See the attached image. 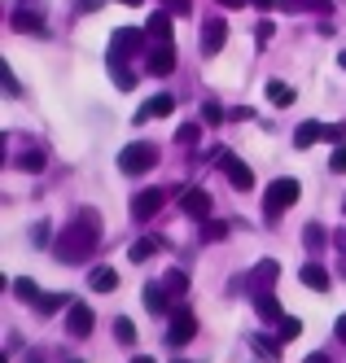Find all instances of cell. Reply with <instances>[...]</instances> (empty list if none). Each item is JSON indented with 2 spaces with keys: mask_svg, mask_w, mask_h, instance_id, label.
<instances>
[{
  "mask_svg": "<svg viewBox=\"0 0 346 363\" xmlns=\"http://www.w3.org/2000/svg\"><path fill=\"white\" fill-rule=\"evenodd\" d=\"M96 241H101V219H96V211L88 206V211H79L70 219V228L53 241V254H57V263H88L96 254Z\"/></svg>",
  "mask_w": 346,
  "mask_h": 363,
  "instance_id": "6da1fadb",
  "label": "cell"
},
{
  "mask_svg": "<svg viewBox=\"0 0 346 363\" xmlns=\"http://www.w3.org/2000/svg\"><path fill=\"white\" fill-rule=\"evenodd\" d=\"M298 193H303V189H298V179H289V175L277 179V184L267 189V197H263V219H267V223H277V219L289 211V206L298 201Z\"/></svg>",
  "mask_w": 346,
  "mask_h": 363,
  "instance_id": "7a4b0ae2",
  "label": "cell"
},
{
  "mask_svg": "<svg viewBox=\"0 0 346 363\" xmlns=\"http://www.w3.org/2000/svg\"><path fill=\"white\" fill-rule=\"evenodd\" d=\"M158 167V149L150 140H140V145H128L118 153V171L123 175H145V171H154Z\"/></svg>",
  "mask_w": 346,
  "mask_h": 363,
  "instance_id": "3957f363",
  "label": "cell"
},
{
  "mask_svg": "<svg viewBox=\"0 0 346 363\" xmlns=\"http://www.w3.org/2000/svg\"><path fill=\"white\" fill-rule=\"evenodd\" d=\"M145 35H150V31H136V27H118V31H114V40H110V53H106V62H110V66H123V57L140 53Z\"/></svg>",
  "mask_w": 346,
  "mask_h": 363,
  "instance_id": "277c9868",
  "label": "cell"
},
{
  "mask_svg": "<svg viewBox=\"0 0 346 363\" xmlns=\"http://www.w3.org/2000/svg\"><path fill=\"white\" fill-rule=\"evenodd\" d=\"M219 171L228 175V184H233L237 193H250V189H255V171L245 167L237 153H219Z\"/></svg>",
  "mask_w": 346,
  "mask_h": 363,
  "instance_id": "5b68a950",
  "label": "cell"
},
{
  "mask_svg": "<svg viewBox=\"0 0 346 363\" xmlns=\"http://www.w3.org/2000/svg\"><path fill=\"white\" fill-rule=\"evenodd\" d=\"M193 337H197V315H193V311H176L171 324H167V342L171 346H189Z\"/></svg>",
  "mask_w": 346,
  "mask_h": 363,
  "instance_id": "8992f818",
  "label": "cell"
},
{
  "mask_svg": "<svg viewBox=\"0 0 346 363\" xmlns=\"http://www.w3.org/2000/svg\"><path fill=\"white\" fill-rule=\"evenodd\" d=\"M92 324H96V315H92L88 302H70L66 306V328H70V337H88Z\"/></svg>",
  "mask_w": 346,
  "mask_h": 363,
  "instance_id": "52a82bcc",
  "label": "cell"
},
{
  "mask_svg": "<svg viewBox=\"0 0 346 363\" xmlns=\"http://www.w3.org/2000/svg\"><path fill=\"white\" fill-rule=\"evenodd\" d=\"M145 70L150 74H171L176 70V44H154L150 53H145Z\"/></svg>",
  "mask_w": 346,
  "mask_h": 363,
  "instance_id": "ba28073f",
  "label": "cell"
},
{
  "mask_svg": "<svg viewBox=\"0 0 346 363\" xmlns=\"http://www.w3.org/2000/svg\"><path fill=\"white\" fill-rule=\"evenodd\" d=\"M167 206V193L162 189H145L140 197H132V219H154Z\"/></svg>",
  "mask_w": 346,
  "mask_h": 363,
  "instance_id": "9c48e42d",
  "label": "cell"
},
{
  "mask_svg": "<svg viewBox=\"0 0 346 363\" xmlns=\"http://www.w3.org/2000/svg\"><path fill=\"white\" fill-rule=\"evenodd\" d=\"M224 40H228V22H224V18H211L206 27H202V53L215 57L219 48H224Z\"/></svg>",
  "mask_w": 346,
  "mask_h": 363,
  "instance_id": "30bf717a",
  "label": "cell"
},
{
  "mask_svg": "<svg viewBox=\"0 0 346 363\" xmlns=\"http://www.w3.org/2000/svg\"><path fill=\"white\" fill-rule=\"evenodd\" d=\"M180 211L193 215V219H211V193H206V189H189V193L180 197Z\"/></svg>",
  "mask_w": 346,
  "mask_h": 363,
  "instance_id": "8fae6325",
  "label": "cell"
},
{
  "mask_svg": "<svg viewBox=\"0 0 346 363\" xmlns=\"http://www.w3.org/2000/svg\"><path fill=\"white\" fill-rule=\"evenodd\" d=\"M277 276H281V263H277V258H263V263L255 267V276L245 280V284H250L255 294H267V289H272V280H277Z\"/></svg>",
  "mask_w": 346,
  "mask_h": 363,
  "instance_id": "7c38bea8",
  "label": "cell"
},
{
  "mask_svg": "<svg viewBox=\"0 0 346 363\" xmlns=\"http://www.w3.org/2000/svg\"><path fill=\"white\" fill-rule=\"evenodd\" d=\"M9 27L13 31H27V35H44V13L40 9H13Z\"/></svg>",
  "mask_w": 346,
  "mask_h": 363,
  "instance_id": "4fadbf2b",
  "label": "cell"
},
{
  "mask_svg": "<svg viewBox=\"0 0 346 363\" xmlns=\"http://www.w3.org/2000/svg\"><path fill=\"white\" fill-rule=\"evenodd\" d=\"M145 31H150L154 44H171V9H158L150 22H145Z\"/></svg>",
  "mask_w": 346,
  "mask_h": 363,
  "instance_id": "5bb4252c",
  "label": "cell"
},
{
  "mask_svg": "<svg viewBox=\"0 0 346 363\" xmlns=\"http://www.w3.org/2000/svg\"><path fill=\"white\" fill-rule=\"evenodd\" d=\"M171 110H176V101H171L167 92H158V96H150V101H145V106H140L136 123H145V118H162V114H171Z\"/></svg>",
  "mask_w": 346,
  "mask_h": 363,
  "instance_id": "9a60e30c",
  "label": "cell"
},
{
  "mask_svg": "<svg viewBox=\"0 0 346 363\" xmlns=\"http://www.w3.org/2000/svg\"><path fill=\"white\" fill-rule=\"evenodd\" d=\"M255 311H259V320H267V324H281L285 315H281V302H277V294H255Z\"/></svg>",
  "mask_w": 346,
  "mask_h": 363,
  "instance_id": "2e32d148",
  "label": "cell"
},
{
  "mask_svg": "<svg viewBox=\"0 0 346 363\" xmlns=\"http://www.w3.org/2000/svg\"><path fill=\"white\" fill-rule=\"evenodd\" d=\"M145 306H150L154 315H167V306H171V289H167V284H145Z\"/></svg>",
  "mask_w": 346,
  "mask_h": 363,
  "instance_id": "e0dca14e",
  "label": "cell"
},
{
  "mask_svg": "<svg viewBox=\"0 0 346 363\" xmlns=\"http://www.w3.org/2000/svg\"><path fill=\"white\" fill-rule=\"evenodd\" d=\"M316 140H325V123H303L294 132V149H311Z\"/></svg>",
  "mask_w": 346,
  "mask_h": 363,
  "instance_id": "ac0fdd59",
  "label": "cell"
},
{
  "mask_svg": "<svg viewBox=\"0 0 346 363\" xmlns=\"http://www.w3.org/2000/svg\"><path fill=\"white\" fill-rule=\"evenodd\" d=\"M88 284H92L96 294H110V289H118V272H114V267H92Z\"/></svg>",
  "mask_w": 346,
  "mask_h": 363,
  "instance_id": "d6986e66",
  "label": "cell"
},
{
  "mask_svg": "<svg viewBox=\"0 0 346 363\" xmlns=\"http://www.w3.org/2000/svg\"><path fill=\"white\" fill-rule=\"evenodd\" d=\"M298 280L307 284V289H320V294H325V289H329V272H325V267H320V263H307V267L298 272Z\"/></svg>",
  "mask_w": 346,
  "mask_h": 363,
  "instance_id": "ffe728a7",
  "label": "cell"
},
{
  "mask_svg": "<svg viewBox=\"0 0 346 363\" xmlns=\"http://www.w3.org/2000/svg\"><path fill=\"white\" fill-rule=\"evenodd\" d=\"M281 9H289V13H329L333 5H329V0H281Z\"/></svg>",
  "mask_w": 346,
  "mask_h": 363,
  "instance_id": "44dd1931",
  "label": "cell"
},
{
  "mask_svg": "<svg viewBox=\"0 0 346 363\" xmlns=\"http://www.w3.org/2000/svg\"><path fill=\"white\" fill-rule=\"evenodd\" d=\"M267 101H272V106H294V88L281 84V79H272L267 84Z\"/></svg>",
  "mask_w": 346,
  "mask_h": 363,
  "instance_id": "7402d4cb",
  "label": "cell"
},
{
  "mask_svg": "<svg viewBox=\"0 0 346 363\" xmlns=\"http://www.w3.org/2000/svg\"><path fill=\"white\" fill-rule=\"evenodd\" d=\"M75 298H66V294H40V315H53V311H62V306H70Z\"/></svg>",
  "mask_w": 346,
  "mask_h": 363,
  "instance_id": "603a6c76",
  "label": "cell"
},
{
  "mask_svg": "<svg viewBox=\"0 0 346 363\" xmlns=\"http://www.w3.org/2000/svg\"><path fill=\"white\" fill-rule=\"evenodd\" d=\"M154 254H158V241H150V237L132 241V250H128V258H132V263H145V258H154Z\"/></svg>",
  "mask_w": 346,
  "mask_h": 363,
  "instance_id": "cb8c5ba5",
  "label": "cell"
},
{
  "mask_svg": "<svg viewBox=\"0 0 346 363\" xmlns=\"http://www.w3.org/2000/svg\"><path fill=\"white\" fill-rule=\"evenodd\" d=\"M303 333V320H294V315H285L281 324H277V342L285 346V342H294V337H298Z\"/></svg>",
  "mask_w": 346,
  "mask_h": 363,
  "instance_id": "d4e9b609",
  "label": "cell"
},
{
  "mask_svg": "<svg viewBox=\"0 0 346 363\" xmlns=\"http://www.w3.org/2000/svg\"><path fill=\"white\" fill-rule=\"evenodd\" d=\"M13 294H18L22 302H40V289H35V280H27V276H22V280H13Z\"/></svg>",
  "mask_w": 346,
  "mask_h": 363,
  "instance_id": "484cf974",
  "label": "cell"
},
{
  "mask_svg": "<svg viewBox=\"0 0 346 363\" xmlns=\"http://www.w3.org/2000/svg\"><path fill=\"white\" fill-rule=\"evenodd\" d=\"M303 241H307V250H320L329 237H325V228H320V223H307V228H303Z\"/></svg>",
  "mask_w": 346,
  "mask_h": 363,
  "instance_id": "4316f807",
  "label": "cell"
},
{
  "mask_svg": "<svg viewBox=\"0 0 346 363\" xmlns=\"http://www.w3.org/2000/svg\"><path fill=\"white\" fill-rule=\"evenodd\" d=\"M114 337H118L123 346H132V342H136V324H132V320H114Z\"/></svg>",
  "mask_w": 346,
  "mask_h": 363,
  "instance_id": "83f0119b",
  "label": "cell"
},
{
  "mask_svg": "<svg viewBox=\"0 0 346 363\" xmlns=\"http://www.w3.org/2000/svg\"><path fill=\"white\" fill-rule=\"evenodd\" d=\"M162 284L171 289V298H176V294H184V289H189V276H184V272H167V280H162Z\"/></svg>",
  "mask_w": 346,
  "mask_h": 363,
  "instance_id": "f1b7e54d",
  "label": "cell"
},
{
  "mask_svg": "<svg viewBox=\"0 0 346 363\" xmlns=\"http://www.w3.org/2000/svg\"><path fill=\"white\" fill-rule=\"evenodd\" d=\"M202 237H206V241H224V237H228V223H219V219L211 223V219H206V223H202Z\"/></svg>",
  "mask_w": 346,
  "mask_h": 363,
  "instance_id": "f546056e",
  "label": "cell"
},
{
  "mask_svg": "<svg viewBox=\"0 0 346 363\" xmlns=\"http://www.w3.org/2000/svg\"><path fill=\"white\" fill-rule=\"evenodd\" d=\"M18 167H22V171H44V153H40V149L22 153V158H18Z\"/></svg>",
  "mask_w": 346,
  "mask_h": 363,
  "instance_id": "4dcf8cb0",
  "label": "cell"
},
{
  "mask_svg": "<svg viewBox=\"0 0 346 363\" xmlns=\"http://www.w3.org/2000/svg\"><path fill=\"white\" fill-rule=\"evenodd\" d=\"M250 346H255V350H259L263 359H281V346H272L267 337H250Z\"/></svg>",
  "mask_w": 346,
  "mask_h": 363,
  "instance_id": "1f68e13d",
  "label": "cell"
},
{
  "mask_svg": "<svg viewBox=\"0 0 346 363\" xmlns=\"http://www.w3.org/2000/svg\"><path fill=\"white\" fill-rule=\"evenodd\" d=\"M114 84H118L123 92H132V88H136V74H132L128 66H114Z\"/></svg>",
  "mask_w": 346,
  "mask_h": 363,
  "instance_id": "d6a6232c",
  "label": "cell"
},
{
  "mask_svg": "<svg viewBox=\"0 0 346 363\" xmlns=\"http://www.w3.org/2000/svg\"><path fill=\"white\" fill-rule=\"evenodd\" d=\"M197 136H202V127H197V123H184L180 132H176V140H180V145H197Z\"/></svg>",
  "mask_w": 346,
  "mask_h": 363,
  "instance_id": "836d02e7",
  "label": "cell"
},
{
  "mask_svg": "<svg viewBox=\"0 0 346 363\" xmlns=\"http://www.w3.org/2000/svg\"><path fill=\"white\" fill-rule=\"evenodd\" d=\"M224 118H228V114L219 110L215 101H206V106H202V123H211V127H215V123H224Z\"/></svg>",
  "mask_w": 346,
  "mask_h": 363,
  "instance_id": "e575fe53",
  "label": "cell"
},
{
  "mask_svg": "<svg viewBox=\"0 0 346 363\" xmlns=\"http://www.w3.org/2000/svg\"><path fill=\"white\" fill-rule=\"evenodd\" d=\"M329 167H333L337 175H346V140H342V145L333 149V158H329Z\"/></svg>",
  "mask_w": 346,
  "mask_h": 363,
  "instance_id": "d590c367",
  "label": "cell"
},
{
  "mask_svg": "<svg viewBox=\"0 0 346 363\" xmlns=\"http://www.w3.org/2000/svg\"><path fill=\"white\" fill-rule=\"evenodd\" d=\"M342 136H346L342 123H325V140H329V145H342Z\"/></svg>",
  "mask_w": 346,
  "mask_h": 363,
  "instance_id": "8d00e7d4",
  "label": "cell"
},
{
  "mask_svg": "<svg viewBox=\"0 0 346 363\" xmlns=\"http://www.w3.org/2000/svg\"><path fill=\"white\" fill-rule=\"evenodd\" d=\"M272 35H277V27H272V22L263 18V22H259V27H255V40H272Z\"/></svg>",
  "mask_w": 346,
  "mask_h": 363,
  "instance_id": "74e56055",
  "label": "cell"
},
{
  "mask_svg": "<svg viewBox=\"0 0 346 363\" xmlns=\"http://www.w3.org/2000/svg\"><path fill=\"white\" fill-rule=\"evenodd\" d=\"M167 9H171V13H189L193 0H167Z\"/></svg>",
  "mask_w": 346,
  "mask_h": 363,
  "instance_id": "f35d334b",
  "label": "cell"
},
{
  "mask_svg": "<svg viewBox=\"0 0 346 363\" xmlns=\"http://www.w3.org/2000/svg\"><path fill=\"white\" fill-rule=\"evenodd\" d=\"M250 114H255L250 106H237V110H228V118H233V123H245V118H250Z\"/></svg>",
  "mask_w": 346,
  "mask_h": 363,
  "instance_id": "ab89813d",
  "label": "cell"
},
{
  "mask_svg": "<svg viewBox=\"0 0 346 363\" xmlns=\"http://www.w3.org/2000/svg\"><path fill=\"white\" fill-rule=\"evenodd\" d=\"M35 245H48V223H35Z\"/></svg>",
  "mask_w": 346,
  "mask_h": 363,
  "instance_id": "60d3db41",
  "label": "cell"
},
{
  "mask_svg": "<svg viewBox=\"0 0 346 363\" xmlns=\"http://www.w3.org/2000/svg\"><path fill=\"white\" fill-rule=\"evenodd\" d=\"M101 5H106V0H79V9H84V13H96Z\"/></svg>",
  "mask_w": 346,
  "mask_h": 363,
  "instance_id": "b9f144b4",
  "label": "cell"
},
{
  "mask_svg": "<svg viewBox=\"0 0 346 363\" xmlns=\"http://www.w3.org/2000/svg\"><path fill=\"white\" fill-rule=\"evenodd\" d=\"M250 5H259V9H281V0H250Z\"/></svg>",
  "mask_w": 346,
  "mask_h": 363,
  "instance_id": "7bdbcfd3",
  "label": "cell"
},
{
  "mask_svg": "<svg viewBox=\"0 0 346 363\" xmlns=\"http://www.w3.org/2000/svg\"><path fill=\"white\" fill-rule=\"evenodd\" d=\"M215 5H224V9H245V0H215Z\"/></svg>",
  "mask_w": 346,
  "mask_h": 363,
  "instance_id": "ee69618b",
  "label": "cell"
},
{
  "mask_svg": "<svg viewBox=\"0 0 346 363\" xmlns=\"http://www.w3.org/2000/svg\"><path fill=\"white\" fill-rule=\"evenodd\" d=\"M303 363H329V354H320V350H316V354H307Z\"/></svg>",
  "mask_w": 346,
  "mask_h": 363,
  "instance_id": "f6af8a7d",
  "label": "cell"
},
{
  "mask_svg": "<svg viewBox=\"0 0 346 363\" xmlns=\"http://www.w3.org/2000/svg\"><path fill=\"white\" fill-rule=\"evenodd\" d=\"M337 337L346 342V315H337Z\"/></svg>",
  "mask_w": 346,
  "mask_h": 363,
  "instance_id": "bcb514c9",
  "label": "cell"
},
{
  "mask_svg": "<svg viewBox=\"0 0 346 363\" xmlns=\"http://www.w3.org/2000/svg\"><path fill=\"white\" fill-rule=\"evenodd\" d=\"M337 250H342V254H346V232H337Z\"/></svg>",
  "mask_w": 346,
  "mask_h": 363,
  "instance_id": "7dc6e473",
  "label": "cell"
},
{
  "mask_svg": "<svg viewBox=\"0 0 346 363\" xmlns=\"http://www.w3.org/2000/svg\"><path fill=\"white\" fill-rule=\"evenodd\" d=\"M337 66H342V70H346V48H342V53H337Z\"/></svg>",
  "mask_w": 346,
  "mask_h": 363,
  "instance_id": "c3c4849f",
  "label": "cell"
},
{
  "mask_svg": "<svg viewBox=\"0 0 346 363\" xmlns=\"http://www.w3.org/2000/svg\"><path fill=\"white\" fill-rule=\"evenodd\" d=\"M132 363H154V359H150V354H140V359H132Z\"/></svg>",
  "mask_w": 346,
  "mask_h": 363,
  "instance_id": "681fc988",
  "label": "cell"
},
{
  "mask_svg": "<svg viewBox=\"0 0 346 363\" xmlns=\"http://www.w3.org/2000/svg\"><path fill=\"white\" fill-rule=\"evenodd\" d=\"M123 5H140V0H123Z\"/></svg>",
  "mask_w": 346,
  "mask_h": 363,
  "instance_id": "f907efd6",
  "label": "cell"
},
{
  "mask_svg": "<svg viewBox=\"0 0 346 363\" xmlns=\"http://www.w3.org/2000/svg\"><path fill=\"white\" fill-rule=\"evenodd\" d=\"M75 363H79V359H75Z\"/></svg>",
  "mask_w": 346,
  "mask_h": 363,
  "instance_id": "816d5d0a",
  "label": "cell"
},
{
  "mask_svg": "<svg viewBox=\"0 0 346 363\" xmlns=\"http://www.w3.org/2000/svg\"><path fill=\"white\" fill-rule=\"evenodd\" d=\"M31 363H35V359H31Z\"/></svg>",
  "mask_w": 346,
  "mask_h": 363,
  "instance_id": "f5cc1de1",
  "label": "cell"
},
{
  "mask_svg": "<svg viewBox=\"0 0 346 363\" xmlns=\"http://www.w3.org/2000/svg\"><path fill=\"white\" fill-rule=\"evenodd\" d=\"M180 363H184V359H180Z\"/></svg>",
  "mask_w": 346,
  "mask_h": 363,
  "instance_id": "db71d44e",
  "label": "cell"
}]
</instances>
